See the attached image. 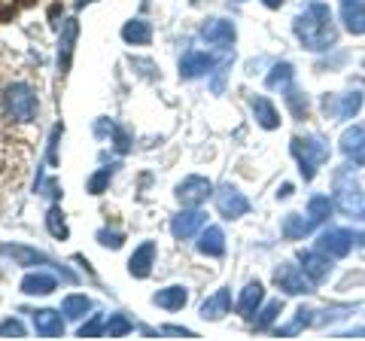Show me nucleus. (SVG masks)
<instances>
[{"instance_id":"obj_1","label":"nucleus","mask_w":365,"mask_h":341,"mask_svg":"<svg viewBox=\"0 0 365 341\" xmlns=\"http://www.w3.org/2000/svg\"><path fill=\"white\" fill-rule=\"evenodd\" d=\"M295 34L307 49H329L335 43V28H332V13L326 4H311L304 13L295 19Z\"/></svg>"},{"instance_id":"obj_2","label":"nucleus","mask_w":365,"mask_h":341,"mask_svg":"<svg viewBox=\"0 0 365 341\" xmlns=\"http://www.w3.org/2000/svg\"><path fill=\"white\" fill-rule=\"evenodd\" d=\"M292 156L299 158L304 180H314L317 168L329 158V143L319 138H292Z\"/></svg>"},{"instance_id":"obj_3","label":"nucleus","mask_w":365,"mask_h":341,"mask_svg":"<svg viewBox=\"0 0 365 341\" xmlns=\"http://www.w3.org/2000/svg\"><path fill=\"white\" fill-rule=\"evenodd\" d=\"M4 104H6V113L13 116L16 122H31L37 116V95L28 83H13L6 88L4 95Z\"/></svg>"},{"instance_id":"obj_4","label":"nucleus","mask_w":365,"mask_h":341,"mask_svg":"<svg viewBox=\"0 0 365 341\" xmlns=\"http://www.w3.org/2000/svg\"><path fill=\"white\" fill-rule=\"evenodd\" d=\"M213 195V183L207 177H186L182 183L177 186V198H180V204L182 208H198V204H204Z\"/></svg>"},{"instance_id":"obj_5","label":"nucleus","mask_w":365,"mask_h":341,"mask_svg":"<svg viewBox=\"0 0 365 341\" xmlns=\"http://www.w3.org/2000/svg\"><path fill=\"white\" fill-rule=\"evenodd\" d=\"M216 208H220V213L225 220H237L250 210V201H247L244 192H237L235 186H222L216 192Z\"/></svg>"},{"instance_id":"obj_6","label":"nucleus","mask_w":365,"mask_h":341,"mask_svg":"<svg viewBox=\"0 0 365 341\" xmlns=\"http://www.w3.org/2000/svg\"><path fill=\"white\" fill-rule=\"evenodd\" d=\"M274 280H277L280 290H287L292 295H302V292H311V278L304 275V268L299 265H280L277 271H274Z\"/></svg>"},{"instance_id":"obj_7","label":"nucleus","mask_w":365,"mask_h":341,"mask_svg":"<svg viewBox=\"0 0 365 341\" xmlns=\"http://www.w3.org/2000/svg\"><path fill=\"white\" fill-rule=\"evenodd\" d=\"M353 241H356V235H353V232H347V229H329V232L319 235L317 250H323L326 256H347Z\"/></svg>"},{"instance_id":"obj_8","label":"nucleus","mask_w":365,"mask_h":341,"mask_svg":"<svg viewBox=\"0 0 365 341\" xmlns=\"http://www.w3.org/2000/svg\"><path fill=\"white\" fill-rule=\"evenodd\" d=\"M204 220H207V213L198 210V208L182 210V213H177V217L170 220V235H174L177 241H186V238H192V235L201 229Z\"/></svg>"},{"instance_id":"obj_9","label":"nucleus","mask_w":365,"mask_h":341,"mask_svg":"<svg viewBox=\"0 0 365 341\" xmlns=\"http://www.w3.org/2000/svg\"><path fill=\"white\" fill-rule=\"evenodd\" d=\"M201 37L210 43V46H222L228 49L235 43V25L225 19H207V25L201 28Z\"/></svg>"},{"instance_id":"obj_10","label":"nucleus","mask_w":365,"mask_h":341,"mask_svg":"<svg viewBox=\"0 0 365 341\" xmlns=\"http://www.w3.org/2000/svg\"><path fill=\"white\" fill-rule=\"evenodd\" d=\"M76 37H79L76 19H67L64 25H61V37H58V71H61V73H67V67H71Z\"/></svg>"},{"instance_id":"obj_11","label":"nucleus","mask_w":365,"mask_h":341,"mask_svg":"<svg viewBox=\"0 0 365 341\" xmlns=\"http://www.w3.org/2000/svg\"><path fill=\"white\" fill-rule=\"evenodd\" d=\"M341 150L353 165H365V125H353L341 138Z\"/></svg>"},{"instance_id":"obj_12","label":"nucleus","mask_w":365,"mask_h":341,"mask_svg":"<svg viewBox=\"0 0 365 341\" xmlns=\"http://www.w3.org/2000/svg\"><path fill=\"white\" fill-rule=\"evenodd\" d=\"M302 268L314 283H319L329 275V268H332V256H326L323 250H304L302 253Z\"/></svg>"},{"instance_id":"obj_13","label":"nucleus","mask_w":365,"mask_h":341,"mask_svg":"<svg viewBox=\"0 0 365 341\" xmlns=\"http://www.w3.org/2000/svg\"><path fill=\"white\" fill-rule=\"evenodd\" d=\"M153 259H155V241H143L140 247L131 253L128 259V271L134 278H150V271H153Z\"/></svg>"},{"instance_id":"obj_14","label":"nucleus","mask_w":365,"mask_h":341,"mask_svg":"<svg viewBox=\"0 0 365 341\" xmlns=\"http://www.w3.org/2000/svg\"><path fill=\"white\" fill-rule=\"evenodd\" d=\"M34 329H37V335H43V338H55L64 332V320L58 311L43 308V311H34Z\"/></svg>"},{"instance_id":"obj_15","label":"nucleus","mask_w":365,"mask_h":341,"mask_svg":"<svg viewBox=\"0 0 365 341\" xmlns=\"http://www.w3.org/2000/svg\"><path fill=\"white\" fill-rule=\"evenodd\" d=\"M55 287H58V280L46 275V271H31V275L21 278V292L25 295H49Z\"/></svg>"},{"instance_id":"obj_16","label":"nucleus","mask_w":365,"mask_h":341,"mask_svg":"<svg viewBox=\"0 0 365 341\" xmlns=\"http://www.w3.org/2000/svg\"><path fill=\"white\" fill-rule=\"evenodd\" d=\"M341 19L350 34H365V0H344Z\"/></svg>"},{"instance_id":"obj_17","label":"nucleus","mask_w":365,"mask_h":341,"mask_svg":"<svg viewBox=\"0 0 365 341\" xmlns=\"http://www.w3.org/2000/svg\"><path fill=\"white\" fill-rule=\"evenodd\" d=\"M228 308H232V292H228V290H216L210 299L201 305V317H204V320H222V317L228 314Z\"/></svg>"},{"instance_id":"obj_18","label":"nucleus","mask_w":365,"mask_h":341,"mask_svg":"<svg viewBox=\"0 0 365 341\" xmlns=\"http://www.w3.org/2000/svg\"><path fill=\"white\" fill-rule=\"evenodd\" d=\"M0 256H9L16 265H52L43 253H37V250H31V247H16V244H13V247H9V244L0 247Z\"/></svg>"},{"instance_id":"obj_19","label":"nucleus","mask_w":365,"mask_h":341,"mask_svg":"<svg viewBox=\"0 0 365 341\" xmlns=\"http://www.w3.org/2000/svg\"><path fill=\"white\" fill-rule=\"evenodd\" d=\"M210 67H213V58L207 52H189L186 58H180V73L186 79H195L201 73H207Z\"/></svg>"},{"instance_id":"obj_20","label":"nucleus","mask_w":365,"mask_h":341,"mask_svg":"<svg viewBox=\"0 0 365 341\" xmlns=\"http://www.w3.org/2000/svg\"><path fill=\"white\" fill-rule=\"evenodd\" d=\"M122 40L128 43V46H146V43L153 40V28H150V21H143V19H131L128 25L122 28Z\"/></svg>"},{"instance_id":"obj_21","label":"nucleus","mask_w":365,"mask_h":341,"mask_svg":"<svg viewBox=\"0 0 365 341\" xmlns=\"http://www.w3.org/2000/svg\"><path fill=\"white\" fill-rule=\"evenodd\" d=\"M153 302L165 311H180L182 305L189 302V292H186V287H165V290H158L153 295Z\"/></svg>"},{"instance_id":"obj_22","label":"nucleus","mask_w":365,"mask_h":341,"mask_svg":"<svg viewBox=\"0 0 365 341\" xmlns=\"http://www.w3.org/2000/svg\"><path fill=\"white\" fill-rule=\"evenodd\" d=\"M198 250L204 256H222L225 253V235L220 225H207L201 232V241H198Z\"/></svg>"},{"instance_id":"obj_23","label":"nucleus","mask_w":365,"mask_h":341,"mask_svg":"<svg viewBox=\"0 0 365 341\" xmlns=\"http://www.w3.org/2000/svg\"><path fill=\"white\" fill-rule=\"evenodd\" d=\"M253 113H256V122L262 125V128L274 131V128H277V125H280V113H277V107H274L265 95L253 98Z\"/></svg>"},{"instance_id":"obj_24","label":"nucleus","mask_w":365,"mask_h":341,"mask_svg":"<svg viewBox=\"0 0 365 341\" xmlns=\"http://www.w3.org/2000/svg\"><path fill=\"white\" fill-rule=\"evenodd\" d=\"M262 299H265V290H262V283H247L244 292H241V299H237V311H241L244 317H253L256 308L262 305Z\"/></svg>"},{"instance_id":"obj_25","label":"nucleus","mask_w":365,"mask_h":341,"mask_svg":"<svg viewBox=\"0 0 365 341\" xmlns=\"http://www.w3.org/2000/svg\"><path fill=\"white\" fill-rule=\"evenodd\" d=\"M314 225H317V220L311 217V213H307V217H302V213H289V217L283 220V235L287 238H304Z\"/></svg>"},{"instance_id":"obj_26","label":"nucleus","mask_w":365,"mask_h":341,"mask_svg":"<svg viewBox=\"0 0 365 341\" xmlns=\"http://www.w3.org/2000/svg\"><path fill=\"white\" fill-rule=\"evenodd\" d=\"M88 308H91V302L86 299V295H67V299L61 302V314L71 317V320H79V317H86Z\"/></svg>"},{"instance_id":"obj_27","label":"nucleus","mask_w":365,"mask_h":341,"mask_svg":"<svg viewBox=\"0 0 365 341\" xmlns=\"http://www.w3.org/2000/svg\"><path fill=\"white\" fill-rule=\"evenodd\" d=\"M46 229H49V235L52 238H58V241H64L67 238V223H64V213H61V208H49V213H46Z\"/></svg>"},{"instance_id":"obj_28","label":"nucleus","mask_w":365,"mask_h":341,"mask_svg":"<svg viewBox=\"0 0 365 341\" xmlns=\"http://www.w3.org/2000/svg\"><path fill=\"white\" fill-rule=\"evenodd\" d=\"M131 329H134V323H131L125 314H110V320L104 323V335H110V338H122V335H128Z\"/></svg>"},{"instance_id":"obj_29","label":"nucleus","mask_w":365,"mask_h":341,"mask_svg":"<svg viewBox=\"0 0 365 341\" xmlns=\"http://www.w3.org/2000/svg\"><path fill=\"white\" fill-rule=\"evenodd\" d=\"M113 174H116V165H110V168H101L98 174H91V177H88V192H91V195H101V192H104V189L110 186Z\"/></svg>"},{"instance_id":"obj_30","label":"nucleus","mask_w":365,"mask_h":341,"mask_svg":"<svg viewBox=\"0 0 365 341\" xmlns=\"http://www.w3.org/2000/svg\"><path fill=\"white\" fill-rule=\"evenodd\" d=\"M307 213L317 220V223H323L329 213H332V201H329L326 195H314L311 198V204H307Z\"/></svg>"},{"instance_id":"obj_31","label":"nucleus","mask_w":365,"mask_h":341,"mask_svg":"<svg viewBox=\"0 0 365 341\" xmlns=\"http://www.w3.org/2000/svg\"><path fill=\"white\" fill-rule=\"evenodd\" d=\"M25 332H28L25 323L16 320V317H6V320L0 323V335L4 338H25Z\"/></svg>"},{"instance_id":"obj_32","label":"nucleus","mask_w":365,"mask_h":341,"mask_svg":"<svg viewBox=\"0 0 365 341\" xmlns=\"http://www.w3.org/2000/svg\"><path fill=\"white\" fill-rule=\"evenodd\" d=\"M104 323H107L104 314H95L86 326H79V338H98L101 332H104Z\"/></svg>"},{"instance_id":"obj_33","label":"nucleus","mask_w":365,"mask_h":341,"mask_svg":"<svg viewBox=\"0 0 365 341\" xmlns=\"http://www.w3.org/2000/svg\"><path fill=\"white\" fill-rule=\"evenodd\" d=\"M292 79V64H277L274 73L268 76V88H277V86H287Z\"/></svg>"},{"instance_id":"obj_34","label":"nucleus","mask_w":365,"mask_h":341,"mask_svg":"<svg viewBox=\"0 0 365 341\" xmlns=\"http://www.w3.org/2000/svg\"><path fill=\"white\" fill-rule=\"evenodd\" d=\"M287 104L292 107V113H295L299 119H304V116H307V98H304L302 92H295V88H289V92H287Z\"/></svg>"},{"instance_id":"obj_35","label":"nucleus","mask_w":365,"mask_h":341,"mask_svg":"<svg viewBox=\"0 0 365 341\" xmlns=\"http://www.w3.org/2000/svg\"><path fill=\"white\" fill-rule=\"evenodd\" d=\"M122 241H125V238H122L119 232H110V229H101V232H98V244H101V247L119 250V247H122Z\"/></svg>"},{"instance_id":"obj_36","label":"nucleus","mask_w":365,"mask_h":341,"mask_svg":"<svg viewBox=\"0 0 365 341\" xmlns=\"http://www.w3.org/2000/svg\"><path fill=\"white\" fill-rule=\"evenodd\" d=\"M277 314H280V302H271L268 308L262 311V317H259V320H256V329H268V326L274 323V317H277Z\"/></svg>"},{"instance_id":"obj_37","label":"nucleus","mask_w":365,"mask_h":341,"mask_svg":"<svg viewBox=\"0 0 365 341\" xmlns=\"http://www.w3.org/2000/svg\"><path fill=\"white\" fill-rule=\"evenodd\" d=\"M165 335H182V338H195V332L192 329H180V326H162Z\"/></svg>"},{"instance_id":"obj_38","label":"nucleus","mask_w":365,"mask_h":341,"mask_svg":"<svg viewBox=\"0 0 365 341\" xmlns=\"http://www.w3.org/2000/svg\"><path fill=\"white\" fill-rule=\"evenodd\" d=\"M262 4H265L268 9H280L283 4H287V0H262Z\"/></svg>"},{"instance_id":"obj_39","label":"nucleus","mask_w":365,"mask_h":341,"mask_svg":"<svg viewBox=\"0 0 365 341\" xmlns=\"http://www.w3.org/2000/svg\"><path fill=\"white\" fill-rule=\"evenodd\" d=\"M86 4H95V0H76V9H83Z\"/></svg>"}]
</instances>
